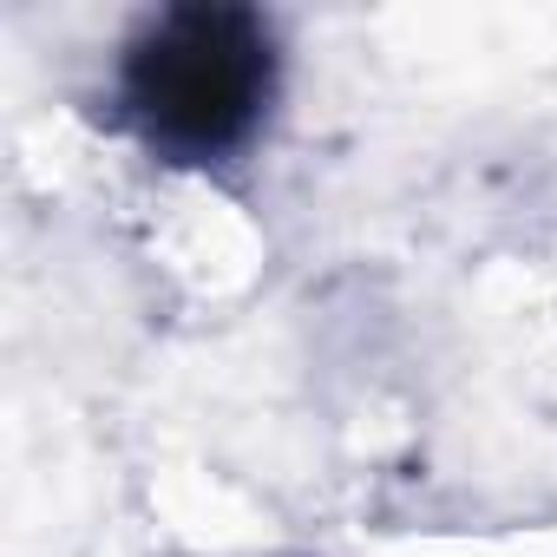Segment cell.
Segmentation results:
<instances>
[{
	"mask_svg": "<svg viewBox=\"0 0 557 557\" xmlns=\"http://www.w3.org/2000/svg\"><path fill=\"white\" fill-rule=\"evenodd\" d=\"M275 99V34L249 8H164L119 60V106L164 158H230Z\"/></svg>",
	"mask_w": 557,
	"mask_h": 557,
	"instance_id": "6da1fadb",
	"label": "cell"
}]
</instances>
